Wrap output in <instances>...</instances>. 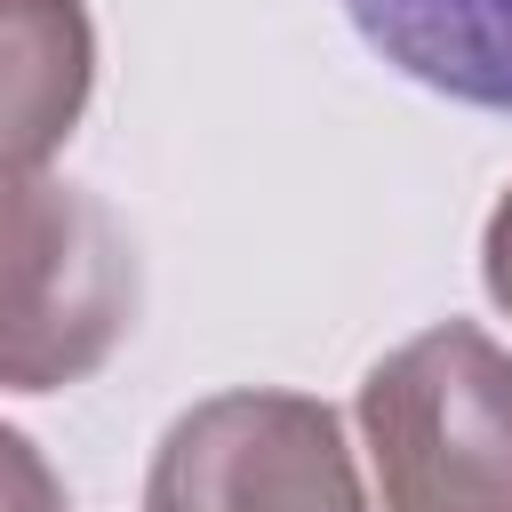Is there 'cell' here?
<instances>
[{"label":"cell","mask_w":512,"mask_h":512,"mask_svg":"<svg viewBox=\"0 0 512 512\" xmlns=\"http://www.w3.org/2000/svg\"><path fill=\"white\" fill-rule=\"evenodd\" d=\"M368 512H512V352L440 320L384 352L352 400Z\"/></svg>","instance_id":"obj_1"},{"label":"cell","mask_w":512,"mask_h":512,"mask_svg":"<svg viewBox=\"0 0 512 512\" xmlns=\"http://www.w3.org/2000/svg\"><path fill=\"white\" fill-rule=\"evenodd\" d=\"M144 272L104 192L32 176L0 192V392L88 384L136 328Z\"/></svg>","instance_id":"obj_2"},{"label":"cell","mask_w":512,"mask_h":512,"mask_svg":"<svg viewBox=\"0 0 512 512\" xmlns=\"http://www.w3.org/2000/svg\"><path fill=\"white\" fill-rule=\"evenodd\" d=\"M144 512H368V480L328 400L240 384L160 432Z\"/></svg>","instance_id":"obj_3"},{"label":"cell","mask_w":512,"mask_h":512,"mask_svg":"<svg viewBox=\"0 0 512 512\" xmlns=\"http://www.w3.org/2000/svg\"><path fill=\"white\" fill-rule=\"evenodd\" d=\"M96 88L88 0H0V192L48 176Z\"/></svg>","instance_id":"obj_4"},{"label":"cell","mask_w":512,"mask_h":512,"mask_svg":"<svg viewBox=\"0 0 512 512\" xmlns=\"http://www.w3.org/2000/svg\"><path fill=\"white\" fill-rule=\"evenodd\" d=\"M344 16L400 80L512 112V0H344Z\"/></svg>","instance_id":"obj_5"},{"label":"cell","mask_w":512,"mask_h":512,"mask_svg":"<svg viewBox=\"0 0 512 512\" xmlns=\"http://www.w3.org/2000/svg\"><path fill=\"white\" fill-rule=\"evenodd\" d=\"M0 512H72V488L16 424H0Z\"/></svg>","instance_id":"obj_6"},{"label":"cell","mask_w":512,"mask_h":512,"mask_svg":"<svg viewBox=\"0 0 512 512\" xmlns=\"http://www.w3.org/2000/svg\"><path fill=\"white\" fill-rule=\"evenodd\" d=\"M480 280H488L496 312L512 320V192L488 208V232H480Z\"/></svg>","instance_id":"obj_7"}]
</instances>
